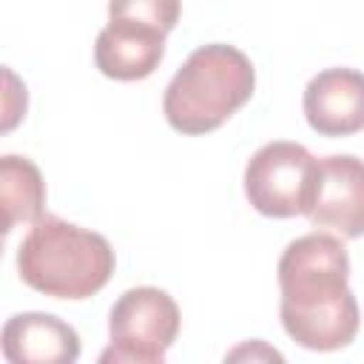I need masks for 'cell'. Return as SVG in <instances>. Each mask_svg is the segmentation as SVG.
Listing matches in <instances>:
<instances>
[{"label": "cell", "mask_w": 364, "mask_h": 364, "mask_svg": "<svg viewBox=\"0 0 364 364\" xmlns=\"http://www.w3.org/2000/svg\"><path fill=\"white\" fill-rule=\"evenodd\" d=\"M0 199H3V230L9 233L14 225H34L43 216L46 205V182L40 176V168L26 159L6 154L0 159Z\"/></svg>", "instance_id": "10"}, {"label": "cell", "mask_w": 364, "mask_h": 364, "mask_svg": "<svg viewBox=\"0 0 364 364\" xmlns=\"http://www.w3.org/2000/svg\"><path fill=\"white\" fill-rule=\"evenodd\" d=\"M179 307L159 287L125 290L108 316L111 347L102 350V364H162L179 333Z\"/></svg>", "instance_id": "5"}, {"label": "cell", "mask_w": 364, "mask_h": 364, "mask_svg": "<svg viewBox=\"0 0 364 364\" xmlns=\"http://www.w3.org/2000/svg\"><path fill=\"white\" fill-rule=\"evenodd\" d=\"M182 0H108V20H136L159 31H173Z\"/></svg>", "instance_id": "11"}, {"label": "cell", "mask_w": 364, "mask_h": 364, "mask_svg": "<svg viewBox=\"0 0 364 364\" xmlns=\"http://www.w3.org/2000/svg\"><path fill=\"white\" fill-rule=\"evenodd\" d=\"M307 125L321 136H350L364 131V74L355 68L318 71L301 100Z\"/></svg>", "instance_id": "7"}, {"label": "cell", "mask_w": 364, "mask_h": 364, "mask_svg": "<svg viewBox=\"0 0 364 364\" xmlns=\"http://www.w3.org/2000/svg\"><path fill=\"white\" fill-rule=\"evenodd\" d=\"M3 355L11 364H74L80 358L77 330L51 313H17L3 327Z\"/></svg>", "instance_id": "9"}, {"label": "cell", "mask_w": 364, "mask_h": 364, "mask_svg": "<svg viewBox=\"0 0 364 364\" xmlns=\"http://www.w3.org/2000/svg\"><path fill=\"white\" fill-rule=\"evenodd\" d=\"M114 250L105 236L43 213L17 247L20 279L51 299H91L114 276Z\"/></svg>", "instance_id": "2"}, {"label": "cell", "mask_w": 364, "mask_h": 364, "mask_svg": "<svg viewBox=\"0 0 364 364\" xmlns=\"http://www.w3.org/2000/svg\"><path fill=\"white\" fill-rule=\"evenodd\" d=\"M316 191L318 159L299 142H267L245 168V196L262 216H307L313 210Z\"/></svg>", "instance_id": "4"}, {"label": "cell", "mask_w": 364, "mask_h": 364, "mask_svg": "<svg viewBox=\"0 0 364 364\" xmlns=\"http://www.w3.org/2000/svg\"><path fill=\"white\" fill-rule=\"evenodd\" d=\"M253 88L256 71L247 54L228 43L199 46L168 82L162 114L179 134H210L253 97Z\"/></svg>", "instance_id": "3"}, {"label": "cell", "mask_w": 364, "mask_h": 364, "mask_svg": "<svg viewBox=\"0 0 364 364\" xmlns=\"http://www.w3.org/2000/svg\"><path fill=\"white\" fill-rule=\"evenodd\" d=\"M165 57V31L136 20H108L97 34L94 63L97 68L119 82L151 77Z\"/></svg>", "instance_id": "8"}, {"label": "cell", "mask_w": 364, "mask_h": 364, "mask_svg": "<svg viewBox=\"0 0 364 364\" xmlns=\"http://www.w3.org/2000/svg\"><path fill=\"white\" fill-rule=\"evenodd\" d=\"M307 216L341 239L364 236V159L353 154L318 159V191Z\"/></svg>", "instance_id": "6"}, {"label": "cell", "mask_w": 364, "mask_h": 364, "mask_svg": "<svg viewBox=\"0 0 364 364\" xmlns=\"http://www.w3.org/2000/svg\"><path fill=\"white\" fill-rule=\"evenodd\" d=\"M282 327L304 350L347 347L361 324L358 301L347 284L350 256L341 239L307 233L293 239L279 259Z\"/></svg>", "instance_id": "1"}]
</instances>
